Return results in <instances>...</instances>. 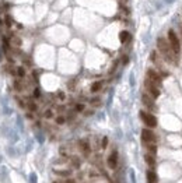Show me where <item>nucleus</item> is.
I'll return each mask as SVG.
<instances>
[{
    "label": "nucleus",
    "instance_id": "1",
    "mask_svg": "<svg viewBox=\"0 0 182 183\" xmlns=\"http://www.w3.org/2000/svg\"><path fill=\"white\" fill-rule=\"evenodd\" d=\"M157 46H158V51H160V53H161V56L168 62V63H172L175 64L176 62H178V57L175 56V53L172 52V49H171L170 44L165 41L164 38H160L157 39Z\"/></svg>",
    "mask_w": 182,
    "mask_h": 183
},
{
    "label": "nucleus",
    "instance_id": "2",
    "mask_svg": "<svg viewBox=\"0 0 182 183\" xmlns=\"http://www.w3.org/2000/svg\"><path fill=\"white\" fill-rule=\"evenodd\" d=\"M168 44H170L172 52L175 53V56L178 57L179 52H181V41H179V38H178V35H176V32L174 30L168 31Z\"/></svg>",
    "mask_w": 182,
    "mask_h": 183
},
{
    "label": "nucleus",
    "instance_id": "3",
    "mask_svg": "<svg viewBox=\"0 0 182 183\" xmlns=\"http://www.w3.org/2000/svg\"><path fill=\"white\" fill-rule=\"evenodd\" d=\"M140 119L143 120L147 127H156L157 126V118L150 112H146V111H140Z\"/></svg>",
    "mask_w": 182,
    "mask_h": 183
},
{
    "label": "nucleus",
    "instance_id": "4",
    "mask_svg": "<svg viewBox=\"0 0 182 183\" xmlns=\"http://www.w3.org/2000/svg\"><path fill=\"white\" fill-rule=\"evenodd\" d=\"M156 134L154 132H151L150 129H143L142 130V141H143V144H156Z\"/></svg>",
    "mask_w": 182,
    "mask_h": 183
},
{
    "label": "nucleus",
    "instance_id": "5",
    "mask_svg": "<svg viewBox=\"0 0 182 183\" xmlns=\"http://www.w3.org/2000/svg\"><path fill=\"white\" fill-rule=\"evenodd\" d=\"M144 87H146V89H147V94L150 95V96H153L154 99L160 96V88H158V85H156L154 82H151L150 80H147V78H146Z\"/></svg>",
    "mask_w": 182,
    "mask_h": 183
},
{
    "label": "nucleus",
    "instance_id": "6",
    "mask_svg": "<svg viewBox=\"0 0 182 183\" xmlns=\"http://www.w3.org/2000/svg\"><path fill=\"white\" fill-rule=\"evenodd\" d=\"M147 80H150L151 82H154L156 85H160V84H161V76L153 69L147 70Z\"/></svg>",
    "mask_w": 182,
    "mask_h": 183
},
{
    "label": "nucleus",
    "instance_id": "7",
    "mask_svg": "<svg viewBox=\"0 0 182 183\" xmlns=\"http://www.w3.org/2000/svg\"><path fill=\"white\" fill-rule=\"evenodd\" d=\"M142 102H143V105H144L147 109H156V103H154V98L150 96V95L144 92V94H142Z\"/></svg>",
    "mask_w": 182,
    "mask_h": 183
},
{
    "label": "nucleus",
    "instance_id": "8",
    "mask_svg": "<svg viewBox=\"0 0 182 183\" xmlns=\"http://www.w3.org/2000/svg\"><path fill=\"white\" fill-rule=\"evenodd\" d=\"M107 164L111 169H115V168L118 166V151H116V150H113V151L109 154V157H108V159H107Z\"/></svg>",
    "mask_w": 182,
    "mask_h": 183
},
{
    "label": "nucleus",
    "instance_id": "9",
    "mask_svg": "<svg viewBox=\"0 0 182 183\" xmlns=\"http://www.w3.org/2000/svg\"><path fill=\"white\" fill-rule=\"evenodd\" d=\"M79 148H80V151L83 152L84 157H88L91 154V147H90V143L87 140H80L79 141Z\"/></svg>",
    "mask_w": 182,
    "mask_h": 183
},
{
    "label": "nucleus",
    "instance_id": "10",
    "mask_svg": "<svg viewBox=\"0 0 182 183\" xmlns=\"http://www.w3.org/2000/svg\"><path fill=\"white\" fill-rule=\"evenodd\" d=\"M144 161L150 168H154V166H156V155H153L150 152H146L144 154Z\"/></svg>",
    "mask_w": 182,
    "mask_h": 183
},
{
    "label": "nucleus",
    "instance_id": "11",
    "mask_svg": "<svg viewBox=\"0 0 182 183\" xmlns=\"http://www.w3.org/2000/svg\"><path fill=\"white\" fill-rule=\"evenodd\" d=\"M157 175L154 170H147V183H157Z\"/></svg>",
    "mask_w": 182,
    "mask_h": 183
},
{
    "label": "nucleus",
    "instance_id": "12",
    "mask_svg": "<svg viewBox=\"0 0 182 183\" xmlns=\"http://www.w3.org/2000/svg\"><path fill=\"white\" fill-rule=\"evenodd\" d=\"M102 85H104V81H95L91 84V92H98L101 88H102Z\"/></svg>",
    "mask_w": 182,
    "mask_h": 183
},
{
    "label": "nucleus",
    "instance_id": "13",
    "mask_svg": "<svg viewBox=\"0 0 182 183\" xmlns=\"http://www.w3.org/2000/svg\"><path fill=\"white\" fill-rule=\"evenodd\" d=\"M119 39H120V42H122V44H126V42L130 39V34H129L127 31H120Z\"/></svg>",
    "mask_w": 182,
    "mask_h": 183
},
{
    "label": "nucleus",
    "instance_id": "14",
    "mask_svg": "<svg viewBox=\"0 0 182 183\" xmlns=\"http://www.w3.org/2000/svg\"><path fill=\"white\" fill-rule=\"evenodd\" d=\"M24 88H25V85L21 80H16V81H14V89H16V91H23Z\"/></svg>",
    "mask_w": 182,
    "mask_h": 183
},
{
    "label": "nucleus",
    "instance_id": "15",
    "mask_svg": "<svg viewBox=\"0 0 182 183\" xmlns=\"http://www.w3.org/2000/svg\"><path fill=\"white\" fill-rule=\"evenodd\" d=\"M144 147L147 148V151L150 152V154L156 155V151H157V145H156V144H146Z\"/></svg>",
    "mask_w": 182,
    "mask_h": 183
},
{
    "label": "nucleus",
    "instance_id": "16",
    "mask_svg": "<svg viewBox=\"0 0 182 183\" xmlns=\"http://www.w3.org/2000/svg\"><path fill=\"white\" fill-rule=\"evenodd\" d=\"M27 108H28V111H30V112H37V109H38L37 103H35V102H32V101L27 102Z\"/></svg>",
    "mask_w": 182,
    "mask_h": 183
},
{
    "label": "nucleus",
    "instance_id": "17",
    "mask_svg": "<svg viewBox=\"0 0 182 183\" xmlns=\"http://www.w3.org/2000/svg\"><path fill=\"white\" fill-rule=\"evenodd\" d=\"M16 74H17V77H20V78H24L25 77V69L24 67H17V69H16Z\"/></svg>",
    "mask_w": 182,
    "mask_h": 183
},
{
    "label": "nucleus",
    "instance_id": "18",
    "mask_svg": "<svg viewBox=\"0 0 182 183\" xmlns=\"http://www.w3.org/2000/svg\"><path fill=\"white\" fill-rule=\"evenodd\" d=\"M55 173L60 175V176H70V175H72V170H57V169H55Z\"/></svg>",
    "mask_w": 182,
    "mask_h": 183
},
{
    "label": "nucleus",
    "instance_id": "19",
    "mask_svg": "<svg viewBox=\"0 0 182 183\" xmlns=\"http://www.w3.org/2000/svg\"><path fill=\"white\" fill-rule=\"evenodd\" d=\"M11 44L18 48V46H21V39L18 37H11Z\"/></svg>",
    "mask_w": 182,
    "mask_h": 183
},
{
    "label": "nucleus",
    "instance_id": "20",
    "mask_svg": "<svg viewBox=\"0 0 182 183\" xmlns=\"http://www.w3.org/2000/svg\"><path fill=\"white\" fill-rule=\"evenodd\" d=\"M44 118L45 119H52V118H53V111H52V109H46L44 113Z\"/></svg>",
    "mask_w": 182,
    "mask_h": 183
},
{
    "label": "nucleus",
    "instance_id": "21",
    "mask_svg": "<svg viewBox=\"0 0 182 183\" xmlns=\"http://www.w3.org/2000/svg\"><path fill=\"white\" fill-rule=\"evenodd\" d=\"M55 122H56V125H64L66 123V118L64 116H57L55 119Z\"/></svg>",
    "mask_w": 182,
    "mask_h": 183
},
{
    "label": "nucleus",
    "instance_id": "22",
    "mask_svg": "<svg viewBox=\"0 0 182 183\" xmlns=\"http://www.w3.org/2000/svg\"><path fill=\"white\" fill-rule=\"evenodd\" d=\"M74 111L76 112H84V103H76Z\"/></svg>",
    "mask_w": 182,
    "mask_h": 183
},
{
    "label": "nucleus",
    "instance_id": "23",
    "mask_svg": "<svg viewBox=\"0 0 182 183\" xmlns=\"http://www.w3.org/2000/svg\"><path fill=\"white\" fill-rule=\"evenodd\" d=\"M90 102H91V105H93V106H100V105H101L100 98H93Z\"/></svg>",
    "mask_w": 182,
    "mask_h": 183
},
{
    "label": "nucleus",
    "instance_id": "24",
    "mask_svg": "<svg viewBox=\"0 0 182 183\" xmlns=\"http://www.w3.org/2000/svg\"><path fill=\"white\" fill-rule=\"evenodd\" d=\"M4 23H6V27L7 28H10V27H11V17H10V15H6V17H4Z\"/></svg>",
    "mask_w": 182,
    "mask_h": 183
},
{
    "label": "nucleus",
    "instance_id": "25",
    "mask_svg": "<svg viewBox=\"0 0 182 183\" xmlns=\"http://www.w3.org/2000/svg\"><path fill=\"white\" fill-rule=\"evenodd\" d=\"M107 145H108V137H104L102 141H101V147H102V148H107Z\"/></svg>",
    "mask_w": 182,
    "mask_h": 183
},
{
    "label": "nucleus",
    "instance_id": "26",
    "mask_svg": "<svg viewBox=\"0 0 182 183\" xmlns=\"http://www.w3.org/2000/svg\"><path fill=\"white\" fill-rule=\"evenodd\" d=\"M30 183H37V175H35V173H31V175H30Z\"/></svg>",
    "mask_w": 182,
    "mask_h": 183
},
{
    "label": "nucleus",
    "instance_id": "27",
    "mask_svg": "<svg viewBox=\"0 0 182 183\" xmlns=\"http://www.w3.org/2000/svg\"><path fill=\"white\" fill-rule=\"evenodd\" d=\"M41 96V91H39V88H35L34 89V98H39Z\"/></svg>",
    "mask_w": 182,
    "mask_h": 183
},
{
    "label": "nucleus",
    "instance_id": "28",
    "mask_svg": "<svg viewBox=\"0 0 182 183\" xmlns=\"http://www.w3.org/2000/svg\"><path fill=\"white\" fill-rule=\"evenodd\" d=\"M57 98H59V99H60V101H63V99H64V98H66V95L63 94V92H57Z\"/></svg>",
    "mask_w": 182,
    "mask_h": 183
},
{
    "label": "nucleus",
    "instance_id": "29",
    "mask_svg": "<svg viewBox=\"0 0 182 183\" xmlns=\"http://www.w3.org/2000/svg\"><path fill=\"white\" fill-rule=\"evenodd\" d=\"M64 183H76L74 179H72V177H69V179H66V182Z\"/></svg>",
    "mask_w": 182,
    "mask_h": 183
},
{
    "label": "nucleus",
    "instance_id": "30",
    "mask_svg": "<svg viewBox=\"0 0 182 183\" xmlns=\"http://www.w3.org/2000/svg\"><path fill=\"white\" fill-rule=\"evenodd\" d=\"M127 62H129V57L125 56V57H123V62H122V63H123V64H127Z\"/></svg>",
    "mask_w": 182,
    "mask_h": 183
},
{
    "label": "nucleus",
    "instance_id": "31",
    "mask_svg": "<svg viewBox=\"0 0 182 183\" xmlns=\"http://www.w3.org/2000/svg\"><path fill=\"white\" fill-rule=\"evenodd\" d=\"M27 118H28V119H32V113H27Z\"/></svg>",
    "mask_w": 182,
    "mask_h": 183
},
{
    "label": "nucleus",
    "instance_id": "32",
    "mask_svg": "<svg viewBox=\"0 0 182 183\" xmlns=\"http://www.w3.org/2000/svg\"><path fill=\"white\" fill-rule=\"evenodd\" d=\"M126 0H120V3H122V6H123V3H125Z\"/></svg>",
    "mask_w": 182,
    "mask_h": 183
},
{
    "label": "nucleus",
    "instance_id": "33",
    "mask_svg": "<svg viewBox=\"0 0 182 183\" xmlns=\"http://www.w3.org/2000/svg\"><path fill=\"white\" fill-rule=\"evenodd\" d=\"M53 183H59V182H53Z\"/></svg>",
    "mask_w": 182,
    "mask_h": 183
}]
</instances>
